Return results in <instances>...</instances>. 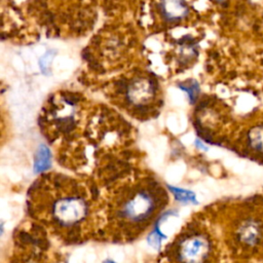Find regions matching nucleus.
<instances>
[{"instance_id": "nucleus-9", "label": "nucleus", "mask_w": 263, "mask_h": 263, "mask_svg": "<svg viewBox=\"0 0 263 263\" xmlns=\"http://www.w3.org/2000/svg\"><path fill=\"white\" fill-rule=\"evenodd\" d=\"M168 188L171 189V191L175 195L176 199H178L180 201H183V202H196L195 194L192 191L182 189V188L172 187V186H168Z\"/></svg>"}, {"instance_id": "nucleus-11", "label": "nucleus", "mask_w": 263, "mask_h": 263, "mask_svg": "<svg viewBox=\"0 0 263 263\" xmlns=\"http://www.w3.org/2000/svg\"><path fill=\"white\" fill-rule=\"evenodd\" d=\"M164 237V235L160 232V230L158 228H156L154 231H152L148 237V242L154 247V248H157L160 242H161V239Z\"/></svg>"}, {"instance_id": "nucleus-12", "label": "nucleus", "mask_w": 263, "mask_h": 263, "mask_svg": "<svg viewBox=\"0 0 263 263\" xmlns=\"http://www.w3.org/2000/svg\"><path fill=\"white\" fill-rule=\"evenodd\" d=\"M104 263H115L113 260H107V261H105Z\"/></svg>"}, {"instance_id": "nucleus-4", "label": "nucleus", "mask_w": 263, "mask_h": 263, "mask_svg": "<svg viewBox=\"0 0 263 263\" xmlns=\"http://www.w3.org/2000/svg\"><path fill=\"white\" fill-rule=\"evenodd\" d=\"M213 253V245L204 233L196 232L181 238L176 248L178 263H206Z\"/></svg>"}, {"instance_id": "nucleus-2", "label": "nucleus", "mask_w": 263, "mask_h": 263, "mask_svg": "<svg viewBox=\"0 0 263 263\" xmlns=\"http://www.w3.org/2000/svg\"><path fill=\"white\" fill-rule=\"evenodd\" d=\"M42 203L44 216L59 230H76L89 214V202L85 193L71 183L67 187L59 183L58 188L42 198Z\"/></svg>"}, {"instance_id": "nucleus-3", "label": "nucleus", "mask_w": 263, "mask_h": 263, "mask_svg": "<svg viewBox=\"0 0 263 263\" xmlns=\"http://www.w3.org/2000/svg\"><path fill=\"white\" fill-rule=\"evenodd\" d=\"M233 247L245 254H253L263 247V208L247 204L234 217L230 228Z\"/></svg>"}, {"instance_id": "nucleus-7", "label": "nucleus", "mask_w": 263, "mask_h": 263, "mask_svg": "<svg viewBox=\"0 0 263 263\" xmlns=\"http://www.w3.org/2000/svg\"><path fill=\"white\" fill-rule=\"evenodd\" d=\"M245 142L248 150L252 154L263 157V122L256 123L248 129Z\"/></svg>"}, {"instance_id": "nucleus-1", "label": "nucleus", "mask_w": 263, "mask_h": 263, "mask_svg": "<svg viewBox=\"0 0 263 263\" xmlns=\"http://www.w3.org/2000/svg\"><path fill=\"white\" fill-rule=\"evenodd\" d=\"M166 193L156 183H143L124 190L115 198L112 222L124 236L134 237L150 224L166 201Z\"/></svg>"}, {"instance_id": "nucleus-10", "label": "nucleus", "mask_w": 263, "mask_h": 263, "mask_svg": "<svg viewBox=\"0 0 263 263\" xmlns=\"http://www.w3.org/2000/svg\"><path fill=\"white\" fill-rule=\"evenodd\" d=\"M180 88H182V89H184L185 91H187L190 101H191L192 103H194V101H195L196 98H197L198 91H199L198 83H197L195 80H190V81H187L186 83L181 84V85H180Z\"/></svg>"}, {"instance_id": "nucleus-6", "label": "nucleus", "mask_w": 263, "mask_h": 263, "mask_svg": "<svg viewBox=\"0 0 263 263\" xmlns=\"http://www.w3.org/2000/svg\"><path fill=\"white\" fill-rule=\"evenodd\" d=\"M159 11L167 22H178L189 13V7L185 0H160Z\"/></svg>"}, {"instance_id": "nucleus-5", "label": "nucleus", "mask_w": 263, "mask_h": 263, "mask_svg": "<svg viewBox=\"0 0 263 263\" xmlns=\"http://www.w3.org/2000/svg\"><path fill=\"white\" fill-rule=\"evenodd\" d=\"M156 84L149 77H136L126 87L127 101L135 106H144L155 97Z\"/></svg>"}, {"instance_id": "nucleus-8", "label": "nucleus", "mask_w": 263, "mask_h": 263, "mask_svg": "<svg viewBox=\"0 0 263 263\" xmlns=\"http://www.w3.org/2000/svg\"><path fill=\"white\" fill-rule=\"evenodd\" d=\"M50 166V151L45 145H40L34 162V170L36 173H42Z\"/></svg>"}]
</instances>
